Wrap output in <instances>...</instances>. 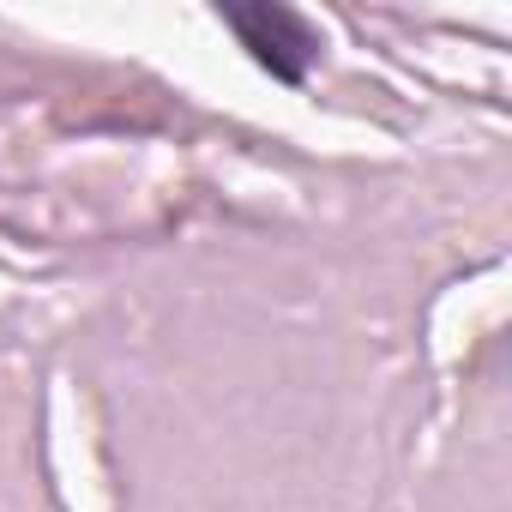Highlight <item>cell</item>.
<instances>
[{"label":"cell","instance_id":"cell-1","mask_svg":"<svg viewBox=\"0 0 512 512\" xmlns=\"http://www.w3.org/2000/svg\"><path fill=\"white\" fill-rule=\"evenodd\" d=\"M217 19L235 31V43H241L253 61H260L272 79H284V85H302L308 67L320 61V31H314L296 7H278V0H253V7H223Z\"/></svg>","mask_w":512,"mask_h":512}]
</instances>
